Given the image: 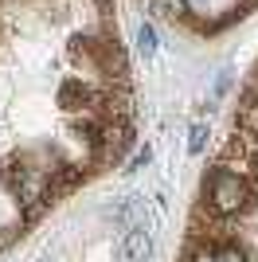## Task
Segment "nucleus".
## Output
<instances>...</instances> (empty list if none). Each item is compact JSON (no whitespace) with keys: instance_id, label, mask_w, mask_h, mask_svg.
<instances>
[{"instance_id":"1","label":"nucleus","mask_w":258,"mask_h":262,"mask_svg":"<svg viewBox=\"0 0 258 262\" xmlns=\"http://www.w3.org/2000/svg\"><path fill=\"white\" fill-rule=\"evenodd\" d=\"M204 196H207V208L219 219H231V215H243V211L258 208L254 184L235 172H227V168H211V176L204 180Z\"/></svg>"},{"instance_id":"2","label":"nucleus","mask_w":258,"mask_h":262,"mask_svg":"<svg viewBox=\"0 0 258 262\" xmlns=\"http://www.w3.org/2000/svg\"><path fill=\"white\" fill-rule=\"evenodd\" d=\"M129 141H133V129H129V118H106L102 129L94 137V161L98 164H114L125 157Z\"/></svg>"},{"instance_id":"8","label":"nucleus","mask_w":258,"mask_h":262,"mask_svg":"<svg viewBox=\"0 0 258 262\" xmlns=\"http://www.w3.org/2000/svg\"><path fill=\"white\" fill-rule=\"evenodd\" d=\"M157 4L164 8V16H168L172 24H176V20H188V16H192V8H188V0H157Z\"/></svg>"},{"instance_id":"6","label":"nucleus","mask_w":258,"mask_h":262,"mask_svg":"<svg viewBox=\"0 0 258 262\" xmlns=\"http://www.w3.org/2000/svg\"><path fill=\"white\" fill-rule=\"evenodd\" d=\"M207 262H250V258H247L243 247H235V243H219V247H211V258Z\"/></svg>"},{"instance_id":"10","label":"nucleus","mask_w":258,"mask_h":262,"mask_svg":"<svg viewBox=\"0 0 258 262\" xmlns=\"http://www.w3.org/2000/svg\"><path fill=\"white\" fill-rule=\"evenodd\" d=\"M145 164H149V149H141V153L133 157V168H145Z\"/></svg>"},{"instance_id":"3","label":"nucleus","mask_w":258,"mask_h":262,"mask_svg":"<svg viewBox=\"0 0 258 262\" xmlns=\"http://www.w3.org/2000/svg\"><path fill=\"white\" fill-rule=\"evenodd\" d=\"M121 254H125V262H145L153 254V239H149V231H145V223H133V227L125 231Z\"/></svg>"},{"instance_id":"7","label":"nucleus","mask_w":258,"mask_h":262,"mask_svg":"<svg viewBox=\"0 0 258 262\" xmlns=\"http://www.w3.org/2000/svg\"><path fill=\"white\" fill-rule=\"evenodd\" d=\"M137 51L145 55V59L157 55V32H153L149 24H141V28H137Z\"/></svg>"},{"instance_id":"5","label":"nucleus","mask_w":258,"mask_h":262,"mask_svg":"<svg viewBox=\"0 0 258 262\" xmlns=\"http://www.w3.org/2000/svg\"><path fill=\"white\" fill-rule=\"evenodd\" d=\"M239 133H247V137H258V102H247V106H239Z\"/></svg>"},{"instance_id":"9","label":"nucleus","mask_w":258,"mask_h":262,"mask_svg":"<svg viewBox=\"0 0 258 262\" xmlns=\"http://www.w3.org/2000/svg\"><path fill=\"white\" fill-rule=\"evenodd\" d=\"M204 145H207V125H204V121H196L192 133H188V153L200 157V153H204Z\"/></svg>"},{"instance_id":"4","label":"nucleus","mask_w":258,"mask_h":262,"mask_svg":"<svg viewBox=\"0 0 258 262\" xmlns=\"http://www.w3.org/2000/svg\"><path fill=\"white\" fill-rule=\"evenodd\" d=\"M86 102H90V94H86L82 82H75V78H71V82H63V86H59V106H63V110H78V106H86Z\"/></svg>"}]
</instances>
